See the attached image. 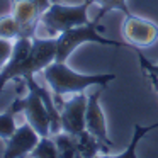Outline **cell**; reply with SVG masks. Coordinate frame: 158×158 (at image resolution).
<instances>
[{
  "mask_svg": "<svg viewBox=\"0 0 158 158\" xmlns=\"http://www.w3.org/2000/svg\"><path fill=\"white\" fill-rule=\"evenodd\" d=\"M77 158H82V156H80V155H78V156H77Z\"/></svg>",
  "mask_w": 158,
  "mask_h": 158,
  "instance_id": "cell-23",
  "label": "cell"
},
{
  "mask_svg": "<svg viewBox=\"0 0 158 158\" xmlns=\"http://www.w3.org/2000/svg\"><path fill=\"white\" fill-rule=\"evenodd\" d=\"M77 139H78V155L82 158H95L99 151L109 153V148L104 146V144L100 143L92 133H89L87 129L83 131V133H80L78 136H77Z\"/></svg>",
  "mask_w": 158,
  "mask_h": 158,
  "instance_id": "cell-12",
  "label": "cell"
},
{
  "mask_svg": "<svg viewBox=\"0 0 158 158\" xmlns=\"http://www.w3.org/2000/svg\"><path fill=\"white\" fill-rule=\"evenodd\" d=\"M53 139L58 148L60 158H77L78 156V139L73 134H68L65 131L58 134H53Z\"/></svg>",
  "mask_w": 158,
  "mask_h": 158,
  "instance_id": "cell-13",
  "label": "cell"
},
{
  "mask_svg": "<svg viewBox=\"0 0 158 158\" xmlns=\"http://www.w3.org/2000/svg\"><path fill=\"white\" fill-rule=\"evenodd\" d=\"M158 127V123L151 124V126H141V124H134V134L133 138H131V143L127 144V148L123 151L121 155H116V156H107V155H104V156H95V158H138L136 156V148H138V143H139L141 139H143L144 136H146L150 131L156 129Z\"/></svg>",
  "mask_w": 158,
  "mask_h": 158,
  "instance_id": "cell-14",
  "label": "cell"
},
{
  "mask_svg": "<svg viewBox=\"0 0 158 158\" xmlns=\"http://www.w3.org/2000/svg\"><path fill=\"white\" fill-rule=\"evenodd\" d=\"M26 82V87H27V95L24 99H15L14 102L10 104V107L15 110V112H24L27 123L38 131V134L41 138H48L51 136V117H49V112L46 109L44 102H43L39 92L36 90V87L32 85L31 78L26 77L22 78Z\"/></svg>",
  "mask_w": 158,
  "mask_h": 158,
  "instance_id": "cell-4",
  "label": "cell"
},
{
  "mask_svg": "<svg viewBox=\"0 0 158 158\" xmlns=\"http://www.w3.org/2000/svg\"><path fill=\"white\" fill-rule=\"evenodd\" d=\"M15 116H17V112L10 106L7 107V110H4V112L0 114V138L4 141L9 139L14 134V131L17 129V126H15Z\"/></svg>",
  "mask_w": 158,
  "mask_h": 158,
  "instance_id": "cell-17",
  "label": "cell"
},
{
  "mask_svg": "<svg viewBox=\"0 0 158 158\" xmlns=\"http://www.w3.org/2000/svg\"><path fill=\"white\" fill-rule=\"evenodd\" d=\"M0 38L17 39L22 38V27L17 24L14 15H2L0 17Z\"/></svg>",
  "mask_w": 158,
  "mask_h": 158,
  "instance_id": "cell-15",
  "label": "cell"
},
{
  "mask_svg": "<svg viewBox=\"0 0 158 158\" xmlns=\"http://www.w3.org/2000/svg\"><path fill=\"white\" fill-rule=\"evenodd\" d=\"M94 4H99L100 7H102V10H100V14L97 15L99 19L104 17V14L109 10H121L123 14L126 15H131V10L129 7H127L126 0H92Z\"/></svg>",
  "mask_w": 158,
  "mask_h": 158,
  "instance_id": "cell-18",
  "label": "cell"
},
{
  "mask_svg": "<svg viewBox=\"0 0 158 158\" xmlns=\"http://www.w3.org/2000/svg\"><path fill=\"white\" fill-rule=\"evenodd\" d=\"M106 85H99V89H95L89 97H87V112H85V126L87 131L92 133L104 146L110 148L112 146V141L107 136V127H106V117L104 112L100 109L99 99L102 95V90Z\"/></svg>",
  "mask_w": 158,
  "mask_h": 158,
  "instance_id": "cell-7",
  "label": "cell"
},
{
  "mask_svg": "<svg viewBox=\"0 0 158 158\" xmlns=\"http://www.w3.org/2000/svg\"><path fill=\"white\" fill-rule=\"evenodd\" d=\"M148 78L151 80V85H153V89L158 92V78H156L155 75H148Z\"/></svg>",
  "mask_w": 158,
  "mask_h": 158,
  "instance_id": "cell-22",
  "label": "cell"
},
{
  "mask_svg": "<svg viewBox=\"0 0 158 158\" xmlns=\"http://www.w3.org/2000/svg\"><path fill=\"white\" fill-rule=\"evenodd\" d=\"M31 48H32V38H17L15 39L10 58L5 63L4 68L0 70V92L4 90L7 82L21 78V68L24 65L26 58L29 56V53H31Z\"/></svg>",
  "mask_w": 158,
  "mask_h": 158,
  "instance_id": "cell-10",
  "label": "cell"
},
{
  "mask_svg": "<svg viewBox=\"0 0 158 158\" xmlns=\"http://www.w3.org/2000/svg\"><path fill=\"white\" fill-rule=\"evenodd\" d=\"M85 112H87V95L83 92L75 94L70 100L63 102L61 106V131L73 136L87 129L85 126Z\"/></svg>",
  "mask_w": 158,
  "mask_h": 158,
  "instance_id": "cell-6",
  "label": "cell"
},
{
  "mask_svg": "<svg viewBox=\"0 0 158 158\" xmlns=\"http://www.w3.org/2000/svg\"><path fill=\"white\" fill-rule=\"evenodd\" d=\"M31 158H60L58 148L53 138H41L38 146L31 151Z\"/></svg>",
  "mask_w": 158,
  "mask_h": 158,
  "instance_id": "cell-16",
  "label": "cell"
},
{
  "mask_svg": "<svg viewBox=\"0 0 158 158\" xmlns=\"http://www.w3.org/2000/svg\"><path fill=\"white\" fill-rule=\"evenodd\" d=\"M134 51L138 53V58H139V65H141V68H143V72L146 73V75H155V77L158 78V65H156V63L148 61V58L139 51V48H134Z\"/></svg>",
  "mask_w": 158,
  "mask_h": 158,
  "instance_id": "cell-20",
  "label": "cell"
},
{
  "mask_svg": "<svg viewBox=\"0 0 158 158\" xmlns=\"http://www.w3.org/2000/svg\"><path fill=\"white\" fill-rule=\"evenodd\" d=\"M56 61V38H32V48L21 68V78L43 72Z\"/></svg>",
  "mask_w": 158,
  "mask_h": 158,
  "instance_id": "cell-5",
  "label": "cell"
},
{
  "mask_svg": "<svg viewBox=\"0 0 158 158\" xmlns=\"http://www.w3.org/2000/svg\"><path fill=\"white\" fill-rule=\"evenodd\" d=\"M43 77L51 87L56 97H63L66 94H80L89 87L107 85L116 78L114 73H100V75H83L73 72L66 63L53 61L49 66L43 70Z\"/></svg>",
  "mask_w": 158,
  "mask_h": 158,
  "instance_id": "cell-1",
  "label": "cell"
},
{
  "mask_svg": "<svg viewBox=\"0 0 158 158\" xmlns=\"http://www.w3.org/2000/svg\"><path fill=\"white\" fill-rule=\"evenodd\" d=\"M100 19L97 17L94 22L89 24L78 26V27L68 29V31L61 32V34L56 36V61L65 63L68 60V56L78 48L83 43H97V44H104V46H114V48H121V46H126V48H136L133 44H124V43L114 41V39L104 38L100 32H102V26L99 24Z\"/></svg>",
  "mask_w": 158,
  "mask_h": 158,
  "instance_id": "cell-2",
  "label": "cell"
},
{
  "mask_svg": "<svg viewBox=\"0 0 158 158\" xmlns=\"http://www.w3.org/2000/svg\"><path fill=\"white\" fill-rule=\"evenodd\" d=\"M12 49H14V43L10 39H5V38H0V70L5 66V63L9 61L12 55Z\"/></svg>",
  "mask_w": 158,
  "mask_h": 158,
  "instance_id": "cell-19",
  "label": "cell"
},
{
  "mask_svg": "<svg viewBox=\"0 0 158 158\" xmlns=\"http://www.w3.org/2000/svg\"><path fill=\"white\" fill-rule=\"evenodd\" d=\"M124 36L136 48H146V46H151L158 39V26L131 14V15H126Z\"/></svg>",
  "mask_w": 158,
  "mask_h": 158,
  "instance_id": "cell-9",
  "label": "cell"
},
{
  "mask_svg": "<svg viewBox=\"0 0 158 158\" xmlns=\"http://www.w3.org/2000/svg\"><path fill=\"white\" fill-rule=\"evenodd\" d=\"M92 0H85L78 5H63V4H51L46 12H43L41 22L49 36H56L68 29L78 27V26L89 24V7L92 5Z\"/></svg>",
  "mask_w": 158,
  "mask_h": 158,
  "instance_id": "cell-3",
  "label": "cell"
},
{
  "mask_svg": "<svg viewBox=\"0 0 158 158\" xmlns=\"http://www.w3.org/2000/svg\"><path fill=\"white\" fill-rule=\"evenodd\" d=\"M34 2H36V5L39 7V10H41V15H43V12H46L49 9V5H51L49 0H34Z\"/></svg>",
  "mask_w": 158,
  "mask_h": 158,
  "instance_id": "cell-21",
  "label": "cell"
},
{
  "mask_svg": "<svg viewBox=\"0 0 158 158\" xmlns=\"http://www.w3.org/2000/svg\"><path fill=\"white\" fill-rule=\"evenodd\" d=\"M41 136L29 123H24L14 131L9 139H5L4 158H22L31 155V151L38 146Z\"/></svg>",
  "mask_w": 158,
  "mask_h": 158,
  "instance_id": "cell-8",
  "label": "cell"
},
{
  "mask_svg": "<svg viewBox=\"0 0 158 158\" xmlns=\"http://www.w3.org/2000/svg\"><path fill=\"white\" fill-rule=\"evenodd\" d=\"M12 15L22 27V38H34L41 19V10L34 0H10Z\"/></svg>",
  "mask_w": 158,
  "mask_h": 158,
  "instance_id": "cell-11",
  "label": "cell"
}]
</instances>
